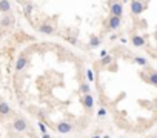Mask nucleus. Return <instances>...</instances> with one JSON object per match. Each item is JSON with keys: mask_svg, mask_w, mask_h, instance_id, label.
Listing matches in <instances>:
<instances>
[{"mask_svg": "<svg viewBox=\"0 0 157 138\" xmlns=\"http://www.w3.org/2000/svg\"><path fill=\"white\" fill-rule=\"evenodd\" d=\"M12 129H14L16 132H25L26 129H28V121H26L25 118L19 117L16 118L14 121H12Z\"/></svg>", "mask_w": 157, "mask_h": 138, "instance_id": "1", "label": "nucleus"}, {"mask_svg": "<svg viewBox=\"0 0 157 138\" xmlns=\"http://www.w3.org/2000/svg\"><path fill=\"white\" fill-rule=\"evenodd\" d=\"M109 14H111L112 17H120V19H122V16H123V3L114 2V3L109 6Z\"/></svg>", "mask_w": 157, "mask_h": 138, "instance_id": "2", "label": "nucleus"}, {"mask_svg": "<svg viewBox=\"0 0 157 138\" xmlns=\"http://www.w3.org/2000/svg\"><path fill=\"white\" fill-rule=\"evenodd\" d=\"M143 9H145V6H143L142 0H133V2H131V12H133L134 16H140L143 12Z\"/></svg>", "mask_w": 157, "mask_h": 138, "instance_id": "3", "label": "nucleus"}, {"mask_svg": "<svg viewBox=\"0 0 157 138\" xmlns=\"http://www.w3.org/2000/svg\"><path fill=\"white\" fill-rule=\"evenodd\" d=\"M72 130V124L69 123V121H60L59 124H57V132L59 134H69Z\"/></svg>", "mask_w": 157, "mask_h": 138, "instance_id": "4", "label": "nucleus"}, {"mask_svg": "<svg viewBox=\"0 0 157 138\" xmlns=\"http://www.w3.org/2000/svg\"><path fill=\"white\" fill-rule=\"evenodd\" d=\"M82 104L86 110H91L94 107V97L91 95V94H85L83 95V98H82Z\"/></svg>", "mask_w": 157, "mask_h": 138, "instance_id": "5", "label": "nucleus"}, {"mask_svg": "<svg viewBox=\"0 0 157 138\" xmlns=\"http://www.w3.org/2000/svg\"><path fill=\"white\" fill-rule=\"evenodd\" d=\"M120 25H122V19L120 17H109V20H108V29L109 31H117L120 28Z\"/></svg>", "mask_w": 157, "mask_h": 138, "instance_id": "6", "label": "nucleus"}, {"mask_svg": "<svg viewBox=\"0 0 157 138\" xmlns=\"http://www.w3.org/2000/svg\"><path fill=\"white\" fill-rule=\"evenodd\" d=\"M26 66H28V58H26L25 55H20V57L17 58V62H16V66H14L16 71L17 72H22Z\"/></svg>", "mask_w": 157, "mask_h": 138, "instance_id": "7", "label": "nucleus"}, {"mask_svg": "<svg viewBox=\"0 0 157 138\" xmlns=\"http://www.w3.org/2000/svg\"><path fill=\"white\" fill-rule=\"evenodd\" d=\"M37 29H38V32H42V34H45V35H51V34H54V26L49 25V23H42L40 26L37 28Z\"/></svg>", "mask_w": 157, "mask_h": 138, "instance_id": "8", "label": "nucleus"}, {"mask_svg": "<svg viewBox=\"0 0 157 138\" xmlns=\"http://www.w3.org/2000/svg\"><path fill=\"white\" fill-rule=\"evenodd\" d=\"M12 112V109H11V106L6 103V101H0V115H3V117H6V115H9Z\"/></svg>", "mask_w": 157, "mask_h": 138, "instance_id": "9", "label": "nucleus"}, {"mask_svg": "<svg viewBox=\"0 0 157 138\" xmlns=\"http://www.w3.org/2000/svg\"><path fill=\"white\" fill-rule=\"evenodd\" d=\"M131 43H133L136 48H142V46H145V38H143L142 35H133Z\"/></svg>", "mask_w": 157, "mask_h": 138, "instance_id": "10", "label": "nucleus"}, {"mask_svg": "<svg viewBox=\"0 0 157 138\" xmlns=\"http://www.w3.org/2000/svg\"><path fill=\"white\" fill-rule=\"evenodd\" d=\"M12 23H14V19H12V16H3L2 20H0V26H2V28H11Z\"/></svg>", "mask_w": 157, "mask_h": 138, "instance_id": "11", "label": "nucleus"}, {"mask_svg": "<svg viewBox=\"0 0 157 138\" xmlns=\"http://www.w3.org/2000/svg\"><path fill=\"white\" fill-rule=\"evenodd\" d=\"M9 11H11V2L9 0H0V12L6 14Z\"/></svg>", "mask_w": 157, "mask_h": 138, "instance_id": "12", "label": "nucleus"}, {"mask_svg": "<svg viewBox=\"0 0 157 138\" xmlns=\"http://www.w3.org/2000/svg\"><path fill=\"white\" fill-rule=\"evenodd\" d=\"M102 45V40H100V37H96V35H93L89 38V48H93V49H96V48H99Z\"/></svg>", "mask_w": 157, "mask_h": 138, "instance_id": "13", "label": "nucleus"}, {"mask_svg": "<svg viewBox=\"0 0 157 138\" xmlns=\"http://www.w3.org/2000/svg\"><path fill=\"white\" fill-rule=\"evenodd\" d=\"M32 11H34V5H32V3H25V6H23V12H25V16H26V17H29L31 14H32Z\"/></svg>", "mask_w": 157, "mask_h": 138, "instance_id": "14", "label": "nucleus"}, {"mask_svg": "<svg viewBox=\"0 0 157 138\" xmlns=\"http://www.w3.org/2000/svg\"><path fill=\"white\" fill-rule=\"evenodd\" d=\"M148 81L151 83L152 86H157V71H151L148 75Z\"/></svg>", "mask_w": 157, "mask_h": 138, "instance_id": "15", "label": "nucleus"}, {"mask_svg": "<svg viewBox=\"0 0 157 138\" xmlns=\"http://www.w3.org/2000/svg\"><path fill=\"white\" fill-rule=\"evenodd\" d=\"M134 63L139 64V66H146L148 64V62H146L145 57H134Z\"/></svg>", "mask_w": 157, "mask_h": 138, "instance_id": "16", "label": "nucleus"}, {"mask_svg": "<svg viewBox=\"0 0 157 138\" xmlns=\"http://www.w3.org/2000/svg\"><path fill=\"white\" fill-rule=\"evenodd\" d=\"M111 63H112V57H111L109 54L100 58V64H111Z\"/></svg>", "mask_w": 157, "mask_h": 138, "instance_id": "17", "label": "nucleus"}, {"mask_svg": "<svg viewBox=\"0 0 157 138\" xmlns=\"http://www.w3.org/2000/svg\"><path fill=\"white\" fill-rule=\"evenodd\" d=\"M80 91H82V94L85 95V94H89V92H91V88H89L88 83H82V85H80Z\"/></svg>", "mask_w": 157, "mask_h": 138, "instance_id": "18", "label": "nucleus"}, {"mask_svg": "<svg viewBox=\"0 0 157 138\" xmlns=\"http://www.w3.org/2000/svg\"><path fill=\"white\" fill-rule=\"evenodd\" d=\"M86 80L88 81H94V72H93V69H86Z\"/></svg>", "mask_w": 157, "mask_h": 138, "instance_id": "19", "label": "nucleus"}, {"mask_svg": "<svg viewBox=\"0 0 157 138\" xmlns=\"http://www.w3.org/2000/svg\"><path fill=\"white\" fill-rule=\"evenodd\" d=\"M97 117H99V118H105V117H106V109H105V107H100V109L97 110Z\"/></svg>", "mask_w": 157, "mask_h": 138, "instance_id": "20", "label": "nucleus"}, {"mask_svg": "<svg viewBox=\"0 0 157 138\" xmlns=\"http://www.w3.org/2000/svg\"><path fill=\"white\" fill-rule=\"evenodd\" d=\"M65 40H66V41H68V43H71V45H74V46H75V45L78 43V41H77V37H71V35H69V37H66V38H65Z\"/></svg>", "mask_w": 157, "mask_h": 138, "instance_id": "21", "label": "nucleus"}, {"mask_svg": "<svg viewBox=\"0 0 157 138\" xmlns=\"http://www.w3.org/2000/svg\"><path fill=\"white\" fill-rule=\"evenodd\" d=\"M38 129H40L42 134H48V132H46V126H45L43 123H38Z\"/></svg>", "mask_w": 157, "mask_h": 138, "instance_id": "22", "label": "nucleus"}, {"mask_svg": "<svg viewBox=\"0 0 157 138\" xmlns=\"http://www.w3.org/2000/svg\"><path fill=\"white\" fill-rule=\"evenodd\" d=\"M105 55H108V51H106V49H102V51H100V58L105 57Z\"/></svg>", "mask_w": 157, "mask_h": 138, "instance_id": "23", "label": "nucleus"}, {"mask_svg": "<svg viewBox=\"0 0 157 138\" xmlns=\"http://www.w3.org/2000/svg\"><path fill=\"white\" fill-rule=\"evenodd\" d=\"M115 38H117L115 34H111V35H109V40H115Z\"/></svg>", "mask_w": 157, "mask_h": 138, "instance_id": "24", "label": "nucleus"}, {"mask_svg": "<svg viewBox=\"0 0 157 138\" xmlns=\"http://www.w3.org/2000/svg\"><path fill=\"white\" fill-rule=\"evenodd\" d=\"M42 138H51V135H49V134H43V136H42Z\"/></svg>", "mask_w": 157, "mask_h": 138, "instance_id": "25", "label": "nucleus"}, {"mask_svg": "<svg viewBox=\"0 0 157 138\" xmlns=\"http://www.w3.org/2000/svg\"><path fill=\"white\" fill-rule=\"evenodd\" d=\"M91 138H102V136H100V135H97V134H96V135H93V136H91Z\"/></svg>", "mask_w": 157, "mask_h": 138, "instance_id": "26", "label": "nucleus"}, {"mask_svg": "<svg viewBox=\"0 0 157 138\" xmlns=\"http://www.w3.org/2000/svg\"><path fill=\"white\" fill-rule=\"evenodd\" d=\"M154 106H155V110H157V98L154 100Z\"/></svg>", "mask_w": 157, "mask_h": 138, "instance_id": "27", "label": "nucleus"}, {"mask_svg": "<svg viewBox=\"0 0 157 138\" xmlns=\"http://www.w3.org/2000/svg\"><path fill=\"white\" fill-rule=\"evenodd\" d=\"M102 138H111L109 135H105V136H102Z\"/></svg>", "mask_w": 157, "mask_h": 138, "instance_id": "28", "label": "nucleus"}, {"mask_svg": "<svg viewBox=\"0 0 157 138\" xmlns=\"http://www.w3.org/2000/svg\"><path fill=\"white\" fill-rule=\"evenodd\" d=\"M151 138H157V135H154V136H151Z\"/></svg>", "mask_w": 157, "mask_h": 138, "instance_id": "29", "label": "nucleus"}]
</instances>
